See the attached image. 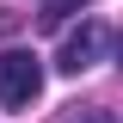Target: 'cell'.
<instances>
[{
  "mask_svg": "<svg viewBox=\"0 0 123 123\" xmlns=\"http://www.w3.org/2000/svg\"><path fill=\"white\" fill-rule=\"evenodd\" d=\"M43 92V55L37 49H0V105L25 111Z\"/></svg>",
  "mask_w": 123,
  "mask_h": 123,
  "instance_id": "obj_1",
  "label": "cell"
},
{
  "mask_svg": "<svg viewBox=\"0 0 123 123\" xmlns=\"http://www.w3.org/2000/svg\"><path fill=\"white\" fill-rule=\"evenodd\" d=\"M105 55V25H98V18H86V25L80 31H68V37H62V74H86L92 62Z\"/></svg>",
  "mask_w": 123,
  "mask_h": 123,
  "instance_id": "obj_2",
  "label": "cell"
},
{
  "mask_svg": "<svg viewBox=\"0 0 123 123\" xmlns=\"http://www.w3.org/2000/svg\"><path fill=\"white\" fill-rule=\"evenodd\" d=\"M55 123H117L111 111H98V105H74V111H62Z\"/></svg>",
  "mask_w": 123,
  "mask_h": 123,
  "instance_id": "obj_3",
  "label": "cell"
},
{
  "mask_svg": "<svg viewBox=\"0 0 123 123\" xmlns=\"http://www.w3.org/2000/svg\"><path fill=\"white\" fill-rule=\"evenodd\" d=\"M68 6H80V0H49V12H43V18H62Z\"/></svg>",
  "mask_w": 123,
  "mask_h": 123,
  "instance_id": "obj_4",
  "label": "cell"
},
{
  "mask_svg": "<svg viewBox=\"0 0 123 123\" xmlns=\"http://www.w3.org/2000/svg\"><path fill=\"white\" fill-rule=\"evenodd\" d=\"M117 62H123V37H117Z\"/></svg>",
  "mask_w": 123,
  "mask_h": 123,
  "instance_id": "obj_5",
  "label": "cell"
}]
</instances>
